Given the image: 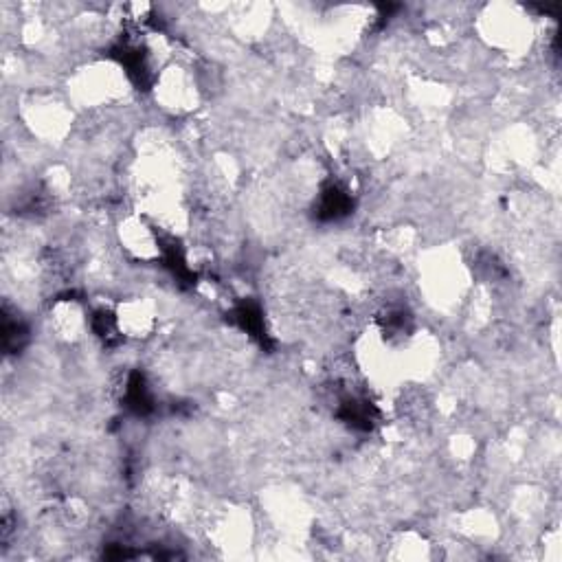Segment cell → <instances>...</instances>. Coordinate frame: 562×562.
Wrapping results in <instances>:
<instances>
[{"label":"cell","instance_id":"1","mask_svg":"<svg viewBox=\"0 0 562 562\" xmlns=\"http://www.w3.org/2000/svg\"><path fill=\"white\" fill-rule=\"evenodd\" d=\"M121 246L137 260H152L159 255V240L141 218H126L119 227Z\"/></svg>","mask_w":562,"mask_h":562}]
</instances>
